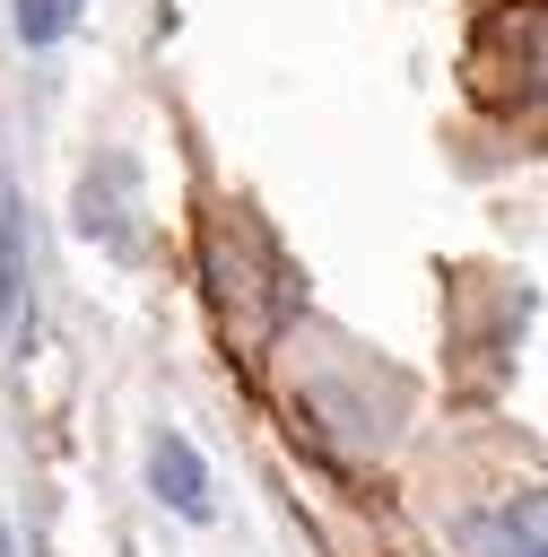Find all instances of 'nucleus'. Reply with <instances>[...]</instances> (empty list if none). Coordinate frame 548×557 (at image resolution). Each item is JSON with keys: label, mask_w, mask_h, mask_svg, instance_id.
I'll return each instance as SVG.
<instances>
[{"label": "nucleus", "mask_w": 548, "mask_h": 557, "mask_svg": "<svg viewBox=\"0 0 548 557\" xmlns=\"http://www.w3.org/2000/svg\"><path fill=\"white\" fill-rule=\"evenodd\" d=\"M78 26V0H17V44H61Z\"/></svg>", "instance_id": "nucleus-4"}, {"label": "nucleus", "mask_w": 548, "mask_h": 557, "mask_svg": "<svg viewBox=\"0 0 548 557\" xmlns=\"http://www.w3.org/2000/svg\"><path fill=\"white\" fill-rule=\"evenodd\" d=\"M148 487H157V505H174L183 522H209V470H200V453H191L183 426H157V444H148Z\"/></svg>", "instance_id": "nucleus-2"}, {"label": "nucleus", "mask_w": 548, "mask_h": 557, "mask_svg": "<svg viewBox=\"0 0 548 557\" xmlns=\"http://www.w3.org/2000/svg\"><path fill=\"white\" fill-rule=\"evenodd\" d=\"M461 548L470 557H539V496H505L496 513H470L461 522Z\"/></svg>", "instance_id": "nucleus-3"}, {"label": "nucleus", "mask_w": 548, "mask_h": 557, "mask_svg": "<svg viewBox=\"0 0 548 557\" xmlns=\"http://www.w3.org/2000/svg\"><path fill=\"white\" fill-rule=\"evenodd\" d=\"M0 557H9V522H0Z\"/></svg>", "instance_id": "nucleus-5"}, {"label": "nucleus", "mask_w": 548, "mask_h": 557, "mask_svg": "<svg viewBox=\"0 0 548 557\" xmlns=\"http://www.w3.org/2000/svg\"><path fill=\"white\" fill-rule=\"evenodd\" d=\"M0 331H9V357L35 348V278H26V226L9 183H0Z\"/></svg>", "instance_id": "nucleus-1"}]
</instances>
